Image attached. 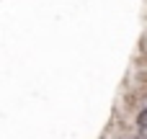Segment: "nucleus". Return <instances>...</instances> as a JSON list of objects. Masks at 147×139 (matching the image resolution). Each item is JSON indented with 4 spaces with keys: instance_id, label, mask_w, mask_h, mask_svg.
<instances>
[{
    "instance_id": "nucleus-1",
    "label": "nucleus",
    "mask_w": 147,
    "mask_h": 139,
    "mask_svg": "<svg viewBox=\"0 0 147 139\" xmlns=\"http://www.w3.org/2000/svg\"><path fill=\"white\" fill-rule=\"evenodd\" d=\"M140 139H147V126H140Z\"/></svg>"
}]
</instances>
